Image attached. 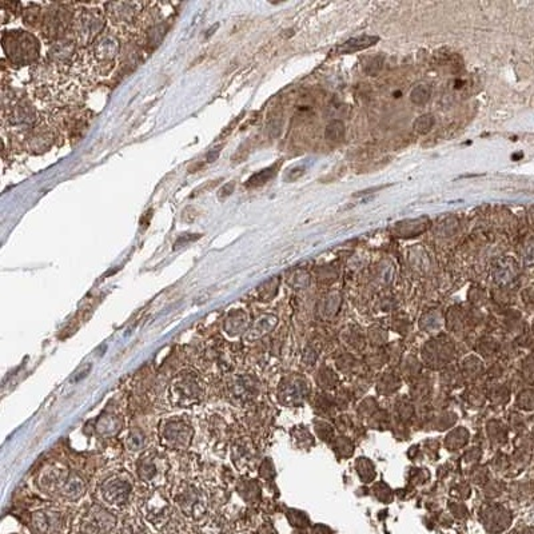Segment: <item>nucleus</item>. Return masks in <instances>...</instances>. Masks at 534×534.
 <instances>
[{"label":"nucleus","instance_id":"1","mask_svg":"<svg viewBox=\"0 0 534 534\" xmlns=\"http://www.w3.org/2000/svg\"><path fill=\"white\" fill-rule=\"evenodd\" d=\"M198 434L205 452L223 462L229 457L231 441L240 434L238 413L231 406H205L196 417Z\"/></svg>","mask_w":534,"mask_h":534},{"label":"nucleus","instance_id":"2","mask_svg":"<svg viewBox=\"0 0 534 534\" xmlns=\"http://www.w3.org/2000/svg\"><path fill=\"white\" fill-rule=\"evenodd\" d=\"M141 491L142 486L131 469L117 466L99 476L92 486V498L118 514L137 508Z\"/></svg>","mask_w":534,"mask_h":534},{"label":"nucleus","instance_id":"3","mask_svg":"<svg viewBox=\"0 0 534 534\" xmlns=\"http://www.w3.org/2000/svg\"><path fill=\"white\" fill-rule=\"evenodd\" d=\"M175 512L190 523L208 521L213 512L211 484L202 479L178 480L169 488Z\"/></svg>","mask_w":534,"mask_h":534},{"label":"nucleus","instance_id":"4","mask_svg":"<svg viewBox=\"0 0 534 534\" xmlns=\"http://www.w3.org/2000/svg\"><path fill=\"white\" fill-rule=\"evenodd\" d=\"M208 378L196 368H183L164 389V404L171 412H193L203 406L208 394Z\"/></svg>","mask_w":534,"mask_h":534},{"label":"nucleus","instance_id":"5","mask_svg":"<svg viewBox=\"0 0 534 534\" xmlns=\"http://www.w3.org/2000/svg\"><path fill=\"white\" fill-rule=\"evenodd\" d=\"M198 433V422L191 412H170L155 424L156 445L170 454L193 450Z\"/></svg>","mask_w":534,"mask_h":534},{"label":"nucleus","instance_id":"6","mask_svg":"<svg viewBox=\"0 0 534 534\" xmlns=\"http://www.w3.org/2000/svg\"><path fill=\"white\" fill-rule=\"evenodd\" d=\"M131 471L143 489H169L174 476L171 454L153 445L132 457Z\"/></svg>","mask_w":534,"mask_h":534},{"label":"nucleus","instance_id":"7","mask_svg":"<svg viewBox=\"0 0 534 534\" xmlns=\"http://www.w3.org/2000/svg\"><path fill=\"white\" fill-rule=\"evenodd\" d=\"M137 512L153 532L162 533L174 520L175 508L169 489H143L137 502Z\"/></svg>","mask_w":534,"mask_h":534},{"label":"nucleus","instance_id":"8","mask_svg":"<svg viewBox=\"0 0 534 534\" xmlns=\"http://www.w3.org/2000/svg\"><path fill=\"white\" fill-rule=\"evenodd\" d=\"M118 514L94 498L80 503L73 520V534H115L119 526Z\"/></svg>","mask_w":534,"mask_h":534},{"label":"nucleus","instance_id":"9","mask_svg":"<svg viewBox=\"0 0 534 534\" xmlns=\"http://www.w3.org/2000/svg\"><path fill=\"white\" fill-rule=\"evenodd\" d=\"M218 382L220 397L235 410L255 404L261 394V382L249 371L235 370Z\"/></svg>","mask_w":534,"mask_h":534},{"label":"nucleus","instance_id":"10","mask_svg":"<svg viewBox=\"0 0 534 534\" xmlns=\"http://www.w3.org/2000/svg\"><path fill=\"white\" fill-rule=\"evenodd\" d=\"M88 65L95 78L111 73L120 54V35L114 28H106L95 42L85 50Z\"/></svg>","mask_w":534,"mask_h":534},{"label":"nucleus","instance_id":"11","mask_svg":"<svg viewBox=\"0 0 534 534\" xmlns=\"http://www.w3.org/2000/svg\"><path fill=\"white\" fill-rule=\"evenodd\" d=\"M3 51L9 62L16 67L38 63L41 55V43L33 33L14 30L6 31L1 36Z\"/></svg>","mask_w":534,"mask_h":534},{"label":"nucleus","instance_id":"12","mask_svg":"<svg viewBox=\"0 0 534 534\" xmlns=\"http://www.w3.org/2000/svg\"><path fill=\"white\" fill-rule=\"evenodd\" d=\"M106 12L99 7L86 6L75 11L73 39L80 50H86L95 42L100 33L106 30Z\"/></svg>","mask_w":534,"mask_h":534},{"label":"nucleus","instance_id":"13","mask_svg":"<svg viewBox=\"0 0 534 534\" xmlns=\"http://www.w3.org/2000/svg\"><path fill=\"white\" fill-rule=\"evenodd\" d=\"M71 471L73 469L65 461H48L33 474V486L39 494L58 501L60 493L65 489V484L71 476Z\"/></svg>","mask_w":534,"mask_h":534},{"label":"nucleus","instance_id":"14","mask_svg":"<svg viewBox=\"0 0 534 534\" xmlns=\"http://www.w3.org/2000/svg\"><path fill=\"white\" fill-rule=\"evenodd\" d=\"M75 10H71L67 4H51L44 9L43 21L41 33L47 41L53 43L67 38L65 35L73 31Z\"/></svg>","mask_w":534,"mask_h":534},{"label":"nucleus","instance_id":"15","mask_svg":"<svg viewBox=\"0 0 534 534\" xmlns=\"http://www.w3.org/2000/svg\"><path fill=\"white\" fill-rule=\"evenodd\" d=\"M30 523L35 534H63L68 525V511L62 503L33 509Z\"/></svg>","mask_w":534,"mask_h":534},{"label":"nucleus","instance_id":"16","mask_svg":"<svg viewBox=\"0 0 534 534\" xmlns=\"http://www.w3.org/2000/svg\"><path fill=\"white\" fill-rule=\"evenodd\" d=\"M127 426L129 421L126 420L124 410L115 401H111L97 417L92 430L100 441H114L124 434Z\"/></svg>","mask_w":534,"mask_h":534},{"label":"nucleus","instance_id":"17","mask_svg":"<svg viewBox=\"0 0 534 534\" xmlns=\"http://www.w3.org/2000/svg\"><path fill=\"white\" fill-rule=\"evenodd\" d=\"M146 4L135 1H115L106 4V16L111 23V28L120 33L132 35L135 24L139 19Z\"/></svg>","mask_w":534,"mask_h":534},{"label":"nucleus","instance_id":"18","mask_svg":"<svg viewBox=\"0 0 534 534\" xmlns=\"http://www.w3.org/2000/svg\"><path fill=\"white\" fill-rule=\"evenodd\" d=\"M153 439H155V426L151 427L142 418L131 420L129 426L123 434L122 445L127 454L135 457L141 454L149 447H153Z\"/></svg>","mask_w":534,"mask_h":534},{"label":"nucleus","instance_id":"19","mask_svg":"<svg viewBox=\"0 0 534 534\" xmlns=\"http://www.w3.org/2000/svg\"><path fill=\"white\" fill-rule=\"evenodd\" d=\"M230 465L240 476H247L257 461V447L250 436L240 433L229 447Z\"/></svg>","mask_w":534,"mask_h":534},{"label":"nucleus","instance_id":"20","mask_svg":"<svg viewBox=\"0 0 534 534\" xmlns=\"http://www.w3.org/2000/svg\"><path fill=\"white\" fill-rule=\"evenodd\" d=\"M252 318L250 311L243 306L229 307L219 322L222 337L229 342L242 341L250 327Z\"/></svg>","mask_w":534,"mask_h":534},{"label":"nucleus","instance_id":"21","mask_svg":"<svg viewBox=\"0 0 534 534\" xmlns=\"http://www.w3.org/2000/svg\"><path fill=\"white\" fill-rule=\"evenodd\" d=\"M4 119H7L11 130H15L19 135L26 134L33 129L41 119L42 112L36 109L27 99L16 100L9 109L3 110Z\"/></svg>","mask_w":534,"mask_h":534},{"label":"nucleus","instance_id":"22","mask_svg":"<svg viewBox=\"0 0 534 534\" xmlns=\"http://www.w3.org/2000/svg\"><path fill=\"white\" fill-rule=\"evenodd\" d=\"M306 392L307 386L304 378H301L299 375H289L279 382L277 397L281 404L297 406L304 402Z\"/></svg>","mask_w":534,"mask_h":534},{"label":"nucleus","instance_id":"23","mask_svg":"<svg viewBox=\"0 0 534 534\" xmlns=\"http://www.w3.org/2000/svg\"><path fill=\"white\" fill-rule=\"evenodd\" d=\"M88 491V481L79 470L73 469L71 476L60 493L58 502L62 505H78L86 500Z\"/></svg>","mask_w":534,"mask_h":534},{"label":"nucleus","instance_id":"24","mask_svg":"<svg viewBox=\"0 0 534 534\" xmlns=\"http://www.w3.org/2000/svg\"><path fill=\"white\" fill-rule=\"evenodd\" d=\"M279 318L274 313H262L258 316H255L251 322L250 327L245 337L242 339V343L245 346H250L252 343L261 341L270 333H273L275 327L278 326Z\"/></svg>","mask_w":534,"mask_h":534},{"label":"nucleus","instance_id":"25","mask_svg":"<svg viewBox=\"0 0 534 534\" xmlns=\"http://www.w3.org/2000/svg\"><path fill=\"white\" fill-rule=\"evenodd\" d=\"M233 491L238 498L249 505L257 503L261 498V486L258 481L250 479L247 476H240Z\"/></svg>","mask_w":534,"mask_h":534},{"label":"nucleus","instance_id":"26","mask_svg":"<svg viewBox=\"0 0 534 534\" xmlns=\"http://www.w3.org/2000/svg\"><path fill=\"white\" fill-rule=\"evenodd\" d=\"M427 225H429V220L426 218L406 219V220L395 223L394 229L398 237L407 238V237H417L421 233H424L427 229Z\"/></svg>","mask_w":534,"mask_h":534},{"label":"nucleus","instance_id":"27","mask_svg":"<svg viewBox=\"0 0 534 534\" xmlns=\"http://www.w3.org/2000/svg\"><path fill=\"white\" fill-rule=\"evenodd\" d=\"M378 41H380L378 36L361 35V36L353 38V39H349L348 42L341 44L337 51H338L339 54H354V53H358V51L369 48L371 46L377 43Z\"/></svg>","mask_w":534,"mask_h":534},{"label":"nucleus","instance_id":"28","mask_svg":"<svg viewBox=\"0 0 534 534\" xmlns=\"http://www.w3.org/2000/svg\"><path fill=\"white\" fill-rule=\"evenodd\" d=\"M154 532L143 523L142 518L137 516H127L118 526L115 534H153Z\"/></svg>","mask_w":534,"mask_h":534},{"label":"nucleus","instance_id":"29","mask_svg":"<svg viewBox=\"0 0 534 534\" xmlns=\"http://www.w3.org/2000/svg\"><path fill=\"white\" fill-rule=\"evenodd\" d=\"M44 9H42L39 4H28L23 10V21L27 27L31 28H39L42 26L43 21Z\"/></svg>","mask_w":534,"mask_h":534},{"label":"nucleus","instance_id":"30","mask_svg":"<svg viewBox=\"0 0 534 534\" xmlns=\"http://www.w3.org/2000/svg\"><path fill=\"white\" fill-rule=\"evenodd\" d=\"M278 169H279V164H275L270 167H267V169H263L260 173L251 175L250 179L246 182V187L254 188V187H261V186L266 185L270 179H273L275 176Z\"/></svg>","mask_w":534,"mask_h":534},{"label":"nucleus","instance_id":"31","mask_svg":"<svg viewBox=\"0 0 534 534\" xmlns=\"http://www.w3.org/2000/svg\"><path fill=\"white\" fill-rule=\"evenodd\" d=\"M346 135V126L342 120L334 119L331 120L326 126V130H325V138H326L329 142L338 143L343 141Z\"/></svg>","mask_w":534,"mask_h":534},{"label":"nucleus","instance_id":"32","mask_svg":"<svg viewBox=\"0 0 534 534\" xmlns=\"http://www.w3.org/2000/svg\"><path fill=\"white\" fill-rule=\"evenodd\" d=\"M514 267H517L512 260H505V261L500 262L496 267V272H494V277L497 279V282H509L514 275Z\"/></svg>","mask_w":534,"mask_h":534},{"label":"nucleus","instance_id":"33","mask_svg":"<svg viewBox=\"0 0 534 534\" xmlns=\"http://www.w3.org/2000/svg\"><path fill=\"white\" fill-rule=\"evenodd\" d=\"M278 286H279V278L278 277H274L272 279H269L267 282L262 284L255 293L258 295V298L261 301H270L272 298H274V295L277 294V290H278Z\"/></svg>","mask_w":534,"mask_h":534},{"label":"nucleus","instance_id":"34","mask_svg":"<svg viewBox=\"0 0 534 534\" xmlns=\"http://www.w3.org/2000/svg\"><path fill=\"white\" fill-rule=\"evenodd\" d=\"M430 95H432V91H430V87H429V86H426V85H418V86H415V87L413 88V91L410 92V100H412L415 105L422 106V105H425V103L429 102Z\"/></svg>","mask_w":534,"mask_h":534},{"label":"nucleus","instance_id":"35","mask_svg":"<svg viewBox=\"0 0 534 534\" xmlns=\"http://www.w3.org/2000/svg\"><path fill=\"white\" fill-rule=\"evenodd\" d=\"M434 124H436L434 117L432 114H425V115H421L420 118L415 119L413 127H415V132H418L421 135H425V134L432 131V129L434 127Z\"/></svg>","mask_w":534,"mask_h":534},{"label":"nucleus","instance_id":"36","mask_svg":"<svg viewBox=\"0 0 534 534\" xmlns=\"http://www.w3.org/2000/svg\"><path fill=\"white\" fill-rule=\"evenodd\" d=\"M309 284V274L306 272H297L290 277V284L295 289H304Z\"/></svg>","mask_w":534,"mask_h":534},{"label":"nucleus","instance_id":"37","mask_svg":"<svg viewBox=\"0 0 534 534\" xmlns=\"http://www.w3.org/2000/svg\"><path fill=\"white\" fill-rule=\"evenodd\" d=\"M382 65H383V58L375 56V58L370 59V62H368V65L365 67V71L371 77H374L381 71Z\"/></svg>","mask_w":534,"mask_h":534},{"label":"nucleus","instance_id":"38","mask_svg":"<svg viewBox=\"0 0 534 534\" xmlns=\"http://www.w3.org/2000/svg\"><path fill=\"white\" fill-rule=\"evenodd\" d=\"M260 476L263 477V479H266V480H270V479H273L274 476H275L274 474L273 464H272L270 459H265L261 465H260Z\"/></svg>","mask_w":534,"mask_h":534},{"label":"nucleus","instance_id":"39","mask_svg":"<svg viewBox=\"0 0 534 534\" xmlns=\"http://www.w3.org/2000/svg\"><path fill=\"white\" fill-rule=\"evenodd\" d=\"M201 235L199 234H196L194 237H193V234H187V235H182L179 240H176L175 242V249H178V247H181V246H185L186 243H188V242H193V240H198Z\"/></svg>","mask_w":534,"mask_h":534},{"label":"nucleus","instance_id":"40","mask_svg":"<svg viewBox=\"0 0 534 534\" xmlns=\"http://www.w3.org/2000/svg\"><path fill=\"white\" fill-rule=\"evenodd\" d=\"M234 190V182H231L229 185L225 186L220 191H219V198H223V196H228L233 193Z\"/></svg>","mask_w":534,"mask_h":534},{"label":"nucleus","instance_id":"41","mask_svg":"<svg viewBox=\"0 0 534 534\" xmlns=\"http://www.w3.org/2000/svg\"><path fill=\"white\" fill-rule=\"evenodd\" d=\"M235 534H249V533H245V532H242V533H238V532H237V533Z\"/></svg>","mask_w":534,"mask_h":534}]
</instances>
